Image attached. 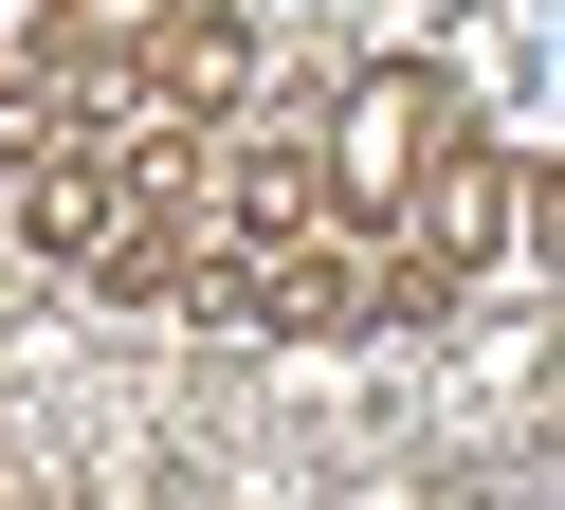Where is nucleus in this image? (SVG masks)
<instances>
[{
    "mask_svg": "<svg viewBox=\"0 0 565 510\" xmlns=\"http://www.w3.org/2000/svg\"><path fill=\"white\" fill-rule=\"evenodd\" d=\"M419 146H438V92H419V73H365V92H347V182H419Z\"/></svg>",
    "mask_w": 565,
    "mask_h": 510,
    "instance_id": "obj_1",
    "label": "nucleus"
}]
</instances>
